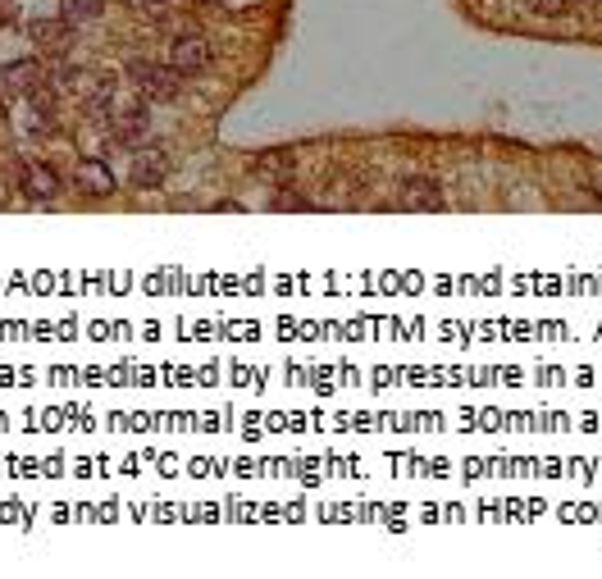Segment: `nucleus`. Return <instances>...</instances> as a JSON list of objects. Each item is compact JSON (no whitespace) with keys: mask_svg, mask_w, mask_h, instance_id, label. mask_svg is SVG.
<instances>
[{"mask_svg":"<svg viewBox=\"0 0 602 579\" xmlns=\"http://www.w3.org/2000/svg\"><path fill=\"white\" fill-rule=\"evenodd\" d=\"M128 73H133L137 92H142V96H156V101H169V96H178V87H183V73H178L174 64L133 60V64H128Z\"/></svg>","mask_w":602,"mask_h":579,"instance_id":"obj_1","label":"nucleus"},{"mask_svg":"<svg viewBox=\"0 0 602 579\" xmlns=\"http://www.w3.org/2000/svg\"><path fill=\"white\" fill-rule=\"evenodd\" d=\"M169 64H174L183 78H197V73L210 69V42L201 32H183V37L169 42Z\"/></svg>","mask_w":602,"mask_h":579,"instance_id":"obj_2","label":"nucleus"},{"mask_svg":"<svg viewBox=\"0 0 602 579\" xmlns=\"http://www.w3.org/2000/svg\"><path fill=\"white\" fill-rule=\"evenodd\" d=\"M28 42L37 46V55L60 60L73 46V23L69 19H37V23H28Z\"/></svg>","mask_w":602,"mask_h":579,"instance_id":"obj_3","label":"nucleus"},{"mask_svg":"<svg viewBox=\"0 0 602 579\" xmlns=\"http://www.w3.org/2000/svg\"><path fill=\"white\" fill-rule=\"evenodd\" d=\"M169 178V156L165 146H142V151H133V169H128V183L137 187V192H151V187H160Z\"/></svg>","mask_w":602,"mask_h":579,"instance_id":"obj_4","label":"nucleus"},{"mask_svg":"<svg viewBox=\"0 0 602 579\" xmlns=\"http://www.w3.org/2000/svg\"><path fill=\"white\" fill-rule=\"evenodd\" d=\"M105 119V137L119 146H133L137 137H146L151 119H146V101H133L128 110H115V114H101Z\"/></svg>","mask_w":602,"mask_h":579,"instance_id":"obj_5","label":"nucleus"},{"mask_svg":"<svg viewBox=\"0 0 602 579\" xmlns=\"http://www.w3.org/2000/svg\"><path fill=\"white\" fill-rule=\"evenodd\" d=\"M37 87H46L42 60H14V64L0 69V92L5 96H32Z\"/></svg>","mask_w":602,"mask_h":579,"instance_id":"obj_6","label":"nucleus"},{"mask_svg":"<svg viewBox=\"0 0 602 579\" xmlns=\"http://www.w3.org/2000/svg\"><path fill=\"white\" fill-rule=\"evenodd\" d=\"M19 187L28 192V197H37V201H55V197H60V174H55L51 165H42V160H23V165H19Z\"/></svg>","mask_w":602,"mask_h":579,"instance_id":"obj_7","label":"nucleus"},{"mask_svg":"<svg viewBox=\"0 0 602 579\" xmlns=\"http://www.w3.org/2000/svg\"><path fill=\"white\" fill-rule=\"evenodd\" d=\"M73 178H78V192H87L92 201H105V197H110V192L119 187V183H115V169L105 165L101 156H87Z\"/></svg>","mask_w":602,"mask_h":579,"instance_id":"obj_8","label":"nucleus"},{"mask_svg":"<svg viewBox=\"0 0 602 579\" xmlns=\"http://www.w3.org/2000/svg\"><path fill=\"white\" fill-rule=\"evenodd\" d=\"M397 206L402 210H443L447 197H443V187H438L434 178H406Z\"/></svg>","mask_w":602,"mask_h":579,"instance_id":"obj_9","label":"nucleus"},{"mask_svg":"<svg viewBox=\"0 0 602 579\" xmlns=\"http://www.w3.org/2000/svg\"><path fill=\"white\" fill-rule=\"evenodd\" d=\"M55 124H60V114H55V96L46 92V87H37V92L28 96V128H32V133H55Z\"/></svg>","mask_w":602,"mask_h":579,"instance_id":"obj_10","label":"nucleus"},{"mask_svg":"<svg viewBox=\"0 0 602 579\" xmlns=\"http://www.w3.org/2000/svg\"><path fill=\"white\" fill-rule=\"evenodd\" d=\"M101 10H105V0H64V19L78 28V23H92V19H101Z\"/></svg>","mask_w":602,"mask_h":579,"instance_id":"obj_11","label":"nucleus"},{"mask_svg":"<svg viewBox=\"0 0 602 579\" xmlns=\"http://www.w3.org/2000/svg\"><path fill=\"white\" fill-rule=\"evenodd\" d=\"M525 5H530L534 14H543V19H548V14H561V10H571L575 0H525Z\"/></svg>","mask_w":602,"mask_h":579,"instance_id":"obj_12","label":"nucleus"},{"mask_svg":"<svg viewBox=\"0 0 602 579\" xmlns=\"http://www.w3.org/2000/svg\"><path fill=\"white\" fill-rule=\"evenodd\" d=\"M256 174H288V156H265V160H256Z\"/></svg>","mask_w":602,"mask_h":579,"instance_id":"obj_13","label":"nucleus"},{"mask_svg":"<svg viewBox=\"0 0 602 579\" xmlns=\"http://www.w3.org/2000/svg\"><path fill=\"white\" fill-rule=\"evenodd\" d=\"M274 206H279V210H306L311 201H306V197H292V192H283V197L274 201Z\"/></svg>","mask_w":602,"mask_h":579,"instance_id":"obj_14","label":"nucleus"},{"mask_svg":"<svg viewBox=\"0 0 602 579\" xmlns=\"http://www.w3.org/2000/svg\"><path fill=\"white\" fill-rule=\"evenodd\" d=\"M0 23H14V5H10V0H0Z\"/></svg>","mask_w":602,"mask_h":579,"instance_id":"obj_15","label":"nucleus"},{"mask_svg":"<svg viewBox=\"0 0 602 579\" xmlns=\"http://www.w3.org/2000/svg\"><path fill=\"white\" fill-rule=\"evenodd\" d=\"M575 5H602V0H575Z\"/></svg>","mask_w":602,"mask_h":579,"instance_id":"obj_16","label":"nucleus"},{"mask_svg":"<svg viewBox=\"0 0 602 579\" xmlns=\"http://www.w3.org/2000/svg\"><path fill=\"white\" fill-rule=\"evenodd\" d=\"M142 5H165V0H142Z\"/></svg>","mask_w":602,"mask_h":579,"instance_id":"obj_17","label":"nucleus"}]
</instances>
